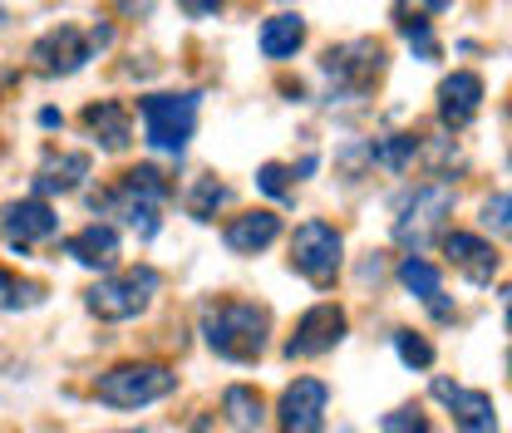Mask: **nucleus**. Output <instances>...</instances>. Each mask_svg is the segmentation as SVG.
<instances>
[{
  "label": "nucleus",
  "instance_id": "1",
  "mask_svg": "<svg viewBox=\"0 0 512 433\" xmlns=\"http://www.w3.org/2000/svg\"><path fill=\"white\" fill-rule=\"evenodd\" d=\"M271 335V310L237 296H217L202 306V340L212 355L232 360V365H256Z\"/></svg>",
  "mask_w": 512,
  "mask_h": 433
},
{
  "label": "nucleus",
  "instance_id": "2",
  "mask_svg": "<svg viewBox=\"0 0 512 433\" xmlns=\"http://www.w3.org/2000/svg\"><path fill=\"white\" fill-rule=\"evenodd\" d=\"M168 197H173V183L153 163H138L124 178H114V187H104L94 197V212H119L143 242H153L158 237V212L168 207Z\"/></svg>",
  "mask_w": 512,
  "mask_h": 433
},
{
  "label": "nucleus",
  "instance_id": "3",
  "mask_svg": "<svg viewBox=\"0 0 512 433\" xmlns=\"http://www.w3.org/2000/svg\"><path fill=\"white\" fill-rule=\"evenodd\" d=\"M320 74H325V94H330V104H340V99H360V94L375 89V79L384 74V45L380 40H370V35L345 40V45L325 50Z\"/></svg>",
  "mask_w": 512,
  "mask_h": 433
},
{
  "label": "nucleus",
  "instance_id": "4",
  "mask_svg": "<svg viewBox=\"0 0 512 433\" xmlns=\"http://www.w3.org/2000/svg\"><path fill=\"white\" fill-rule=\"evenodd\" d=\"M178 389V374L168 365H153V360H133V365H114L94 379V399L109 404V409H143V404H158Z\"/></svg>",
  "mask_w": 512,
  "mask_h": 433
},
{
  "label": "nucleus",
  "instance_id": "5",
  "mask_svg": "<svg viewBox=\"0 0 512 433\" xmlns=\"http://www.w3.org/2000/svg\"><path fill=\"white\" fill-rule=\"evenodd\" d=\"M158 286H163V276L153 266H133V271L104 276L99 286H89L84 291V306H89V315H99V320H133V315L148 310V301L158 296Z\"/></svg>",
  "mask_w": 512,
  "mask_h": 433
},
{
  "label": "nucleus",
  "instance_id": "6",
  "mask_svg": "<svg viewBox=\"0 0 512 433\" xmlns=\"http://www.w3.org/2000/svg\"><path fill=\"white\" fill-rule=\"evenodd\" d=\"M448 217H453V187L448 183L414 187V197H409V202L399 207V217H394V242L419 256V251L444 232Z\"/></svg>",
  "mask_w": 512,
  "mask_h": 433
},
{
  "label": "nucleus",
  "instance_id": "7",
  "mask_svg": "<svg viewBox=\"0 0 512 433\" xmlns=\"http://www.w3.org/2000/svg\"><path fill=\"white\" fill-rule=\"evenodd\" d=\"M138 114H143V133L158 153H183L192 143V128H197V94H143L138 99Z\"/></svg>",
  "mask_w": 512,
  "mask_h": 433
},
{
  "label": "nucleus",
  "instance_id": "8",
  "mask_svg": "<svg viewBox=\"0 0 512 433\" xmlns=\"http://www.w3.org/2000/svg\"><path fill=\"white\" fill-rule=\"evenodd\" d=\"M340 261H345V237L330 227V222H301L296 227V237H291V266L311 281V286H335V276H340Z\"/></svg>",
  "mask_w": 512,
  "mask_h": 433
},
{
  "label": "nucleus",
  "instance_id": "9",
  "mask_svg": "<svg viewBox=\"0 0 512 433\" xmlns=\"http://www.w3.org/2000/svg\"><path fill=\"white\" fill-rule=\"evenodd\" d=\"M94 30H79V25H55V30H45L40 40H35V50H30V64H35V74H45V79H64V74H79L84 64L94 60Z\"/></svg>",
  "mask_w": 512,
  "mask_h": 433
},
{
  "label": "nucleus",
  "instance_id": "10",
  "mask_svg": "<svg viewBox=\"0 0 512 433\" xmlns=\"http://www.w3.org/2000/svg\"><path fill=\"white\" fill-rule=\"evenodd\" d=\"M345 310L335 306V301H320L311 306L301 320H296V335L286 340V355L291 360H316V355H330L340 340H345Z\"/></svg>",
  "mask_w": 512,
  "mask_h": 433
},
{
  "label": "nucleus",
  "instance_id": "11",
  "mask_svg": "<svg viewBox=\"0 0 512 433\" xmlns=\"http://www.w3.org/2000/svg\"><path fill=\"white\" fill-rule=\"evenodd\" d=\"M0 232L10 247H40V242H55L60 232V217L45 197H20V202H5L0 207Z\"/></svg>",
  "mask_w": 512,
  "mask_h": 433
},
{
  "label": "nucleus",
  "instance_id": "12",
  "mask_svg": "<svg viewBox=\"0 0 512 433\" xmlns=\"http://www.w3.org/2000/svg\"><path fill=\"white\" fill-rule=\"evenodd\" d=\"M325 399L330 389L320 379H296L281 389V404H276V424L281 433H325Z\"/></svg>",
  "mask_w": 512,
  "mask_h": 433
},
{
  "label": "nucleus",
  "instance_id": "13",
  "mask_svg": "<svg viewBox=\"0 0 512 433\" xmlns=\"http://www.w3.org/2000/svg\"><path fill=\"white\" fill-rule=\"evenodd\" d=\"M434 399L453 409L458 433H498L493 394H483V389H463V384H453V379H434Z\"/></svg>",
  "mask_w": 512,
  "mask_h": 433
},
{
  "label": "nucleus",
  "instance_id": "14",
  "mask_svg": "<svg viewBox=\"0 0 512 433\" xmlns=\"http://www.w3.org/2000/svg\"><path fill=\"white\" fill-rule=\"evenodd\" d=\"M478 109H483V79L473 74V69H453L444 84H439V119L444 128H468L478 119Z\"/></svg>",
  "mask_w": 512,
  "mask_h": 433
},
{
  "label": "nucleus",
  "instance_id": "15",
  "mask_svg": "<svg viewBox=\"0 0 512 433\" xmlns=\"http://www.w3.org/2000/svg\"><path fill=\"white\" fill-rule=\"evenodd\" d=\"M444 251L473 286H488V281L498 276V251H493V242H483V237H473V232H448Z\"/></svg>",
  "mask_w": 512,
  "mask_h": 433
},
{
  "label": "nucleus",
  "instance_id": "16",
  "mask_svg": "<svg viewBox=\"0 0 512 433\" xmlns=\"http://www.w3.org/2000/svg\"><path fill=\"white\" fill-rule=\"evenodd\" d=\"M281 237V217L276 212H242V217H232L227 222V232H222V242L227 251H237V256H256V251H266L271 242Z\"/></svg>",
  "mask_w": 512,
  "mask_h": 433
},
{
  "label": "nucleus",
  "instance_id": "17",
  "mask_svg": "<svg viewBox=\"0 0 512 433\" xmlns=\"http://www.w3.org/2000/svg\"><path fill=\"white\" fill-rule=\"evenodd\" d=\"M64 256H74V261L89 266V271H109V266L119 261V232H114L109 222H89L84 232H74V237L64 242Z\"/></svg>",
  "mask_w": 512,
  "mask_h": 433
},
{
  "label": "nucleus",
  "instance_id": "18",
  "mask_svg": "<svg viewBox=\"0 0 512 433\" xmlns=\"http://www.w3.org/2000/svg\"><path fill=\"white\" fill-rule=\"evenodd\" d=\"M84 128L109 148V153H124L128 138H133V119H128V104L119 99H99V104H89L84 109Z\"/></svg>",
  "mask_w": 512,
  "mask_h": 433
},
{
  "label": "nucleus",
  "instance_id": "19",
  "mask_svg": "<svg viewBox=\"0 0 512 433\" xmlns=\"http://www.w3.org/2000/svg\"><path fill=\"white\" fill-rule=\"evenodd\" d=\"M399 281L434 310L439 320H453V310H448V301H444V276H439V266H429L424 256H404V261H399Z\"/></svg>",
  "mask_w": 512,
  "mask_h": 433
},
{
  "label": "nucleus",
  "instance_id": "20",
  "mask_svg": "<svg viewBox=\"0 0 512 433\" xmlns=\"http://www.w3.org/2000/svg\"><path fill=\"white\" fill-rule=\"evenodd\" d=\"M89 178V158L84 153H50L45 163H40V173H35V192L40 197H55V192H74V187Z\"/></svg>",
  "mask_w": 512,
  "mask_h": 433
},
{
  "label": "nucleus",
  "instance_id": "21",
  "mask_svg": "<svg viewBox=\"0 0 512 433\" xmlns=\"http://www.w3.org/2000/svg\"><path fill=\"white\" fill-rule=\"evenodd\" d=\"M306 45V20L301 15H271L261 25V55L266 60H291Z\"/></svg>",
  "mask_w": 512,
  "mask_h": 433
},
{
  "label": "nucleus",
  "instance_id": "22",
  "mask_svg": "<svg viewBox=\"0 0 512 433\" xmlns=\"http://www.w3.org/2000/svg\"><path fill=\"white\" fill-rule=\"evenodd\" d=\"M222 414H227V424L237 433H256L261 419H266V404H261V394H256L252 384H232L222 394Z\"/></svg>",
  "mask_w": 512,
  "mask_h": 433
},
{
  "label": "nucleus",
  "instance_id": "23",
  "mask_svg": "<svg viewBox=\"0 0 512 433\" xmlns=\"http://www.w3.org/2000/svg\"><path fill=\"white\" fill-rule=\"evenodd\" d=\"M419 148H424V138L419 133H389L380 143H370L365 153H370V163H380L389 173H404L414 158H419Z\"/></svg>",
  "mask_w": 512,
  "mask_h": 433
},
{
  "label": "nucleus",
  "instance_id": "24",
  "mask_svg": "<svg viewBox=\"0 0 512 433\" xmlns=\"http://www.w3.org/2000/svg\"><path fill=\"white\" fill-rule=\"evenodd\" d=\"M227 202H232V187L217 183V178H197V183L188 187V197H183V207H188L197 222H212L217 207H227Z\"/></svg>",
  "mask_w": 512,
  "mask_h": 433
},
{
  "label": "nucleus",
  "instance_id": "25",
  "mask_svg": "<svg viewBox=\"0 0 512 433\" xmlns=\"http://www.w3.org/2000/svg\"><path fill=\"white\" fill-rule=\"evenodd\" d=\"M45 301V286L15 271H0V310H30Z\"/></svg>",
  "mask_w": 512,
  "mask_h": 433
},
{
  "label": "nucleus",
  "instance_id": "26",
  "mask_svg": "<svg viewBox=\"0 0 512 433\" xmlns=\"http://www.w3.org/2000/svg\"><path fill=\"white\" fill-rule=\"evenodd\" d=\"M394 350H399V360H404L409 370H429V365H434V345H429L424 335H414V330H399V335H394Z\"/></svg>",
  "mask_w": 512,
  "mask_h": 433
},
{
  "label": "nucleus",
  "instance_id": "27",
  "mask_svg": "<svg viewBox=\"0 0 512 433\" xmlns=\"http://www.w3.org/2000/svg\"><path fill=\"white\" fill-rule=\"evenodd\" d=\"M399 35H404L424 60H434V55H439V40H434V30H429V20H424V15H399Z\"/></svg>",
  "mask_w": 512,
  "mask_h": 433
},
{
  "label": "nucleus",
  "instance_id": "28",
  "mask_svg": "<svg viewBox=\"0 0 512 433\" xmlns=\"http://www.w3.org/2000/svg\"><path fill=\"white\" fill-rule=\"evenodd\" d=\"M291 178H296V173H291L286 163H261V168H256V187L271 192V197H291Z\"/></svg>",
  "mask_w": 512,
  "mask_h": 433
},
{
  "label": "nucleus",
  "instance_id": "29",
  "mask_svg": "<svg viewBox=\"0 0 512 433\" xmlns=\"http://www.w3.org/2000/svg\"><path fill=\"white\" fill-rule=\"evenodd\" d=\"M384 433H434L429 429V419L419 414V409H394V414H384Z\"/></svg>",
  "mask_w": 512,
  "mask_h": 433
},
{
  "label": "nucleus",
  "instance_id": "30",
  "mask_svg": "<svg viewBox=\"0 0 512 433\" xmlns=\"http://www.w3.org/2000/svg\"><path fill=\"white\" fill-rule=\"evenodd\" d=\"M488 222H493V227H503V232H512V192H503V197H493V202H488Z\"/></svg>",
  "mask_w": 512,
  "mask_h": 433
},
{
  "label": "nucleus",
  "instance_id": "31",
  "mask_svg": "<svg viewBox=\"0 0 512 433\" xmlns=\"http://www.w3.org/2000/svg\"><path fill=\"white\" fill-rule=\"evenodd\" d=\"M178 5H183V10H188L192 20H207V15H217V10H222V5H227V0H178Z\"/></svg>",
  "mask_w": 512,
  "mask_h": 433
},
{
  "label": "nucleus",
  "instance_id": "32",
  "mask_svg": "<svg viewBox=\"0 0 512 433\" xmlns=\"http://www.w3.org/2000/svg\"><path fill=\"white\" fill-rule=\"evenodd\" d=\"M414 5H419V15H424V10H448L453 0H414Z\"/></svg>",
  "mask_w": 512,
  "mask_h": 433
},
{
  "label": "nucleus",
  "instance_id": "33",
  "mask_svg": "<svg viewBox=\"0 0 512 433\" xmlns=\"http://www.w3.org/2000/svg\"><path fill=\"white\" fill-rule=\"evenodd\" d=\"M40 124H45V128H60V124H64L60 109H45V114H40Z\"/></svg>",
  "mask_w": 512,
  "mask_h": 433
},
{
  "label": "nucleus",
  "instance_id": "34",
  "mask_svg": "<svg viewBox=\"0 0 512 433\" xmlns=\"http://www.w3.org/2000/svg\"><path fill=\"white\" fill-rule=\"evenodd\" d=\"M508 335H512V291H508Z\"/></svg>",
  "mask_w": 512,
  "mask_h": 433
},
{
  "label": "nucleus",
  "instance_id": "35",
  "mask_svg": "<svg viewBox=\"0 0 512 433\" xmlns=\"http://www.w3.org/2000/svg\"><path fill=\"white\" fill-rule=\"evenodd\" d=\"M0 25H5V10H0Z\"/></svg>",
  "mask_w": 512,
  "mask_h": 433
},
{
  "label": "nucleus",
  "instance_id": "36",
  "mask_svg": "<svg viewBox=\"0 0 512 433\" xmlns=\"http://www.w3.org/2000/svg\"><path fill=\"white\" fill-rule=\"evenodd\" d=\"M508 370H512V355H508Z\"/></svg>",
  "mask_w": 512,
  "mask_h": 433
},
{
  "label": "nucleus",
  "instance_id": "37",
  "mask_svg": "<svg viewBox=\"0 0 512 433\" xmlns=\"http://www.w3.org/2000/svg\"><path fill=\"white\" fill-rule=\"evenodd\" d=\"M124 433H138V429H124Z\"/></svg>",
  "mask_w": 512,
  "mask_h": 433
}]
</instances>
